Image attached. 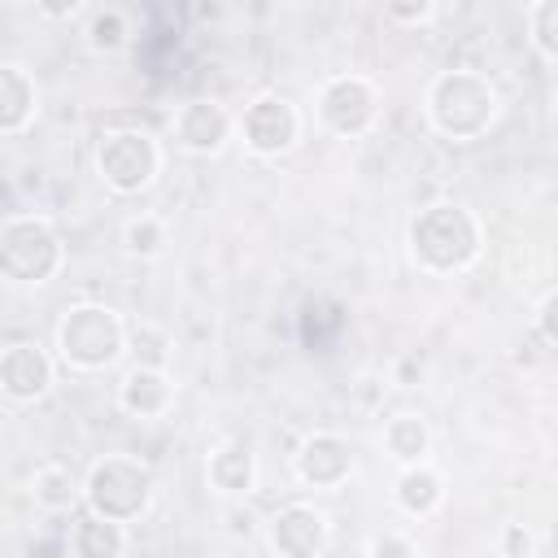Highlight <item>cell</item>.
Instances as JSON below:
<instances>
[{
    "label": "cell",
    "mask_w": 558,
    "mask_h": 558,
    "mask_svg": "<svg viewBox=\"0 0 558 558\" xmlns=\"http://www.w3.org/2000/svg\"><path fill=\"white\" fill-rule=\"evenodd\" d=\"M405 248L423 275H462L484 253V222L462 201H432L410 218Z\"/></svg>",
    "instance_id": "6da1fadb"
},
{
    "label": "cell",
    "mask_w": 558,
    "mask_h": 558,
    "mask_svg": "<svg viewBox=\"0 0 558 558\" xmlns=\"http://www.w3.org/2000/svg\"><path fill=\"white\" fill-rule=\"evenodd\" d=\"M497 113H501V92L480 70L453 65L432 74V83L423 87V118L440 140L471 144L493 131Z\"/></svg>",
    "instance_id": "7a4b0ae2"
},
{
    "label": "cell",
    "mask_w": 558,
    "mask_h": 558,
    "mask_svg": "<svg viewBox=\"0 0 558 558\" xmlns=\"http://www.w3.org/2000/svg\"><path fill=\"white\" fill-rule=\"evenodd\" d=\"M57 362L78 375H100L126 353V318L105 301H74L57 318Z\"/></svg>",
    "instance_id": "3957f363"
},
{
    "label": "cell",
    "mask_w": 558,
    "mask_h": 558,
    "mask_svg": "<svg viewBox=\"0 0 558 558\" xmlns=\"http://www.w3.org/2000/svg\"><path fill=\"white\" fill-rule=\"evenodd\" d=\"M157 497L153 466L135 453H105L83 475V510L109 519V523H135L148 514Z\"/></svg>",
    "instance_id": "277c9868"
},
{
    "label": "cell",
    "mask_w": 558,
    "mask_h": 558,
    "mask_svg": "<svg viewBox=\"0 0 558 558\" xmlns=\"http://www.w3.org/2000/svg\"><path fill=\"white\" fill-rule=\"evenodd\" d=\"M65 266V240L44 214H9L0 222V270L22 288L52 283Z\"/></svg>",
    "instance_id": "5b68a950"
},
{
    "label": "cell",
    "mask_w": 558,
    "mask_h": 558,
    "mask_svg": "<svg viewBox=\"0 0 558 558\" xmlns=\"http://www.w3.org/2000/svg\"><path fill=\"white\" fill-rule=\"evenodd\" d=\"M96 174L113 196H140L161 174V144L144 126H109L96 140Z\"/></svg>",
    "instance_id": "8992f818"
},
{
    "label": "cell",
    "mask_w": 558,
    "mask_h": 558,
    "mask_svg": "<svg viewBox=\"0 0 558 558\" xmlns=\"http://www.w3.org/2000/svg\"><path fill=\"white\" fill-rule=\"evenodd\" d=\"M314 118L336 140H357L379 122V87L366 74H331L314 92Z\"/></svg>",
    "instance_id": "52a82bcc"
},
{
    "label": "cell",
    "mask_w": 558,
    "mask_h": 558,
    "mask_svg": "<svg viewBox=\"0 0 558 558\" xmlns=\"http://www.w3.org/2000/svg\"><path fill=\"white\" fill-rule=\"evenodd\" d=\"M235 131L253 157L275 161L301 144V109L279 92H257L235 118Z\"/></svg>",
    "instance_id": "ba28073f"
},
{
    "label": "cell",
    "mask_w": 558,
    "mask_h": 558,
    "mask_svg": "<svg viewBox=\"0 0 558 558\" xmlns=\"http://www.w3.org/2000/svg\"><path fill=\"white\" fill-rule=\"evenodd\" d=\"M235 135V118L214 96H192L170 113V140L192 157H218Z\"/></svg>",
    "instance_id": "9c48e42d"
},
{
    "label": "cell",
    "mask_w": 558,
    "mask_h": 558,
    "mask_svg": "<svg viewBox=\"0 0 558 558\" xmlns=\"http://www.w3.org/2000/svg\"><path fill=\"white\" fill-rule=\"evenodd\" d=\"M331 541V523L310 501H288L266 519V549L275 558H323Z\"/></svg>",
    "instance_id": "30bf717a"
},
{
    "label": "cell",
    "mask_w": 558,
    "mask_h": 558,
    "mask_svg": "<svg viewBox=\"0 0 558 558\" xmlns=\"http://www.w3.org/2000/svg\"><path fill=\"white\" fill-rule=\"evenodd\" d=\"M292 475L301 488L336 493L353 475V445L340 432H310L292 453Z\"/></svg>",
    "instance_id": "8fae6325"
},
{
    "label": "cell",
    "mask_w": 558,
    "mask_h": 558,
    "mask_svg": "<svg viewBox=\"0 0 558 558\" xmlns=\"http://www.w3.org/2000/svg\"><path fill=\"white\" fill-rule=\"evenodd\" d=\"M57 379V357L44 349V344H31V340H17L0 353V392L9 405H35L48 397Z\"/></svg>",
    "instance_id": "7c38bea8"
},
{
    "label": "cell",
    "mask_w": 558,
    "mask_h": 558,
    "mask_svg": "<svg viewBox=\"0 0 558 558\" xmlns=\"http://www.w3.org/2000/svg\"><path fill=\"white\" fill-rule=\"evenodd\" d=\"M205 484L218 497H248L257 488V453L248 440L227 436L205 453Z\"/></svg>",
    "instance_id": "4fadbf2b"
},
{
    "label": "cell",
    "mask_w": 558,
    "mask_h": 558,
    "mask_svg": "<svg viewBox=\"0 0 558 558\" xmlns=\"http://www.w3.org/2000/svg\"><path fill=\"white\" fill-rule=\"evenodd\" d=\"M39 118V83L22 61H0V135L17 140Z\"/></svg>",
    "instance_id": "5bb4252c"
},
{
    "label": "cell",
    "mask_w": 558,
    "mask_h": 558,
    "mask_svg": "<svg viewBox=\"0 0 558 558\" xmlns=\"http://www.w3.org/2000/svg\"><path fill=\"white\" fill-rule=\"evenodd\" d=\"M174 392H179L174 388V375L170 371H157V366H131L118 379V405L131 418H161V414H170Z\"/></svg>",
    "instance_id": "9a60e30c"
},
{
    "label": "cell",
    "mask_w": 558,
    "mask_h": 558,
    "mask_svg": "<svg viewBox=\"0 0 558 558\" xmlns=\"http://www.w3.org/2000/svg\"><path fill=\"white\" fill-rule=\"evenodd\" d=\"M392 501H397V510L410 514V519H432V514L445 506V475H440L432 462L405 466V471H397Z\"/></svg>",
    "instance_id": "2e32d148"
},
{
    "label": "cell",
    "mask_w": 558,
    "mask_h": 558,
    "mask_svg": "<svg viewBox=\"0 0 558 558\" xmlns=\"http://www.w3.org/2000/svg\"><path fill=\"white\" fill-rule=\"evenodd\" d=\"M122 554H126V527L92 510H83L65 532V558H122Z\"/></svg>",
    "instance_id": "e0dca14e"
},
{
    "label": "cell",
    "mask_w": 558,
    "mask_h": 558,
    "mask_svg": "<svg viewBox=\"0 0 558 558\" xmlns=\"http://www.w3.org/2000/svg\"><path fill=\"white\" fill-rule=\"evenodd\" d=\"M379 445H384V453L405 471V466L427 462V453H432V427H427V418H423V414L401 410V414H392V418L384 423Z\"/></svg>",
    "instance_id": "ac0fdd59"
},
{
    "label": "cell",
    "mask_w": 558,
    "mask_h": 558,
    "mask_svg": "<svg viewBox=\"0 0 558 558\" xmlns=\"http://www.w3.org/2000/svg\"><path fill=\"white\" fill-rule=\"evenodd\" d=\"M26 493H31V501H35L39 510H48V514H65V510L83 506V480H74V471L61 466V462H44V466L26 480Z\"/></svg>",
    "instance_id": "d6986e66"
},
{
    "label": "cell",
    "mask_w": 558,
    "mask_h": 558,
    "mask_svg": "<svg viewBox=\"0 0 558 558\" xmlns=\"http://www.w3.org/2000/svg\"><path fill=\"white\" fill-rule=\"evenodd\" d=\"M131 13L126 9H118V4H96V9H87V22H83V44L92 48V52H100V57H113V52H122L126 44H131Z\"/></svg>",
    "instance_id": "ffe728a7"
},
{
    "label": "cell",
    "mask_w": 558,
    "mask_h": 558,
    "mask_svg": "<svg viewBox=\"0 0 558 558\" xmlns=\"http://www.w3.org/2000/svg\"><path fill=\"white\" fill-rule=\"evenodd\" d=\"M126 353H131V366H157V371H170V353H174V340L161 323L153 318H131L126 323Z\"/></svg>",
    "instance_id": "44dd1931"
},
{
    "label": "cell",
    "mask_w": 558,
    "mask_h": 558,
    "mask_svg": "<svg viewBox=\"0 0 558 558\" xmlns=\"http://www.w3.org/2000/svg\"><path fill=\"white\" fill-rule=\"evenodd\" d=\"M166 244H170V227H166V218H157V214H135V218L122 222V248H126L131 257L153 262V257L166 253Z\"/></svg>",
    "instance_id": "7402d4cb"
},
{
    "label": "cell",
    "mask_w": 558,
    "mask_h": 558,
    "mask_svg": "<svg viewBox=\"0 0 558 558\" xmlns=\"http://www.w3.org/2000/svg\"><path fill=\"white\" fill-rule=\"evenodd\" d=\"M523 22H527L532 48H536L545 61L558 65V0H536V4H527Z\"/></svg>",
    "instance_id": "603a6c76"
},
{
    "label": "cell",
    "mask_w": 558,
    "mask_h": 558,
    "mask_svg": "<svg viewBox=\"0 0 558 558\" xmlns=\"http://www.w3.org/2000/svg\"><path fill=\"white\" fill-rule=\"evenodd\" d=\"M388 384H392V375L362 371V375L349 384V401H353L357 410H379V405H384V397H388Z\"/></svg>",
    "instance_id": "cb8c5ba5"
},
{
    "label": "cell",
    "mask_w": 558,
    "mask_h": 558,
    "mask_svg": "<svg viewBox=\"0 0 558 558\" xmlns=\"http://www.w3.org/2000/svg\"><path fill=\"white\" fill-rule=\"evenodd\" d=\"M366 558H418V545L405 532L388 527V532H375L366 541Z\"/></svg>",
    "instance_id": "d4e9b609"
},
{
    "label": "cell",
    "mask_w": 558,
    "mask_h": 558,
    "mask_svg": "<svg viewBox=\"0 0 558 558\" xmlns=\"http://www.w3.org/2000/svg\"><path fill=\"white\" fill-rule=\"evenodd\" d=\"M436 13H440V9H436L432 0H392V4L384 9V22H392V26H427Z\"/></svg>",
    "instance_id": "484cf974"
},
{
    "label": "cell",
    "mask_w": 558,
    "mask_h": 558,
    "mask_svg": "<svg viewBox=\"0 0 558 558\" xmlns=\"http://www.w3.org/2000/svg\"><path fill=\"white\" fill-rule=\"evenodd\" d=\"M532 549H536V541L523 523H501V532H497V554L501 558H532Z\"/></svg>",
    "instance_id": "4316f807"
},
{
    "label": "cell",
    "mask_w": 558,
    "mask_h": 558,
    "mask_svg": "<svg viewBox=\"0 0 558 558\" xmlns=\"http://www.w3.org/2000/svg\"><path fill=\"white\" fill-rule=\"evenodd\" d=\"M536 336H541L549 349H558V288L545 292L541 305H536Z\"/></svg>",
    "instance_id": "83f0119b"
},
{
    "label": "cell",
    "mask_w": 558,
    "mask_h": 558,
    "mask_svg": "<svg viewBox=\"0 0 558 558\" xmlns=\"http://www.w3.org/2000/svg\"><path fill=\"white\" fill-rule=\"evenodd\" d=\"M35 13H39V17H52V22H61V17L70 22V17L83 13V4H78V0H65V4H35Z\"/></svg>",
    "instance_id": "f1b7e54d"
},
{
    "label": "cell",
    "mask_w": 558,
    "mask_h": 558,
    "mask_svg": "<svg viewBox=\"0 0 558 558\" xmlns=\"http://www.w3.org/2000/svg\"><path fill=\"white\" fill-rule=\"evenodd\" d=\"M554 105H558V92H554Z\"/></svg>",
    "instance_id": "f546056e"
}]
</instances>
